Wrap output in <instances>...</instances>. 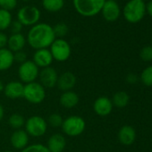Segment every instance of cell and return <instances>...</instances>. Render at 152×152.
<instances>
[{
  "label": "cell",
  "mask_w": 152,
  "mask_h": 152,
  "mask_svg": "<svg viewBox=\"0 0 152 152\" xmlns=\"http://www.w3.org/2000/svg\"><path fill=\"white\" fill-rule=\"evenodd\" d=\"M53 27L46 23H38L31 27L28 31L26 41L33 49L48 48L56 39Z\"/></svg>",
  "instance_id": "1"
},
{
  "label": "cell",
  "mask_w": 152,
  "mask_h": 152,
  "mask_svg": "<svg viewBox=\"0 0 152 152\" xmlns=\"http://www.w3.org/2000/svg\"><path fill=\"white\" fill-rule=\"evenodd\" d=\"M106 0H72V6L80 15L92 17L101 12Z\"/></svg>",
  "instance_id": "2"
},
{
  "label": "cell",
  "mask_w": 152,
  "mask_h": 152,
  "mask_svg": "<svg viewBox=\"0 0 152 152\" xmlns=\"http://www.w3.org/2000/svg\"><path fill=\"white\" fill-rule=\"evenodd\" d=\"M64 134L69 137H77L83 133L86 129L85 120L77 115H72L64 119L61 125Z\"/></svg>",
  "instance_id": "3"
},
{
  "label": "cell",
  "mask_w": 152,
  "mask_h": 152,
  "mask_svg": "<svg viewBox=\"0 0 152 152\" xmlns=\"http://www.w3.org/2000/svg\"><path fill=\"white\" fill-rule=\"evenodd\" d=\"M146 13V5L142 0H130L123 9L124 19L132 23H136L142 20Z\"/></svg>",
  "instance_id": "4"
},
{
  "label": "cell",
  "mask_w": 152,
  "mask_h": 152,
  "mask_svg": "<svg viewBox=\"0 0 152 152\" xmlns=\"http://www.w3.org/2000/svg\"><path fill=\"white\" fill-rule=\"evenodd\" d=\"M46 96V89L39 83L33 82L24 84L23 98L29 103L33 105H39L45 100Z\"/></svg>",
  "instance_id": "5"
},
{
  "label": "cell",
  "mask_w": 152,
  "mask_h": 152,
  "mask_svg": "<svg viewBox=\"0 0 152 152\" xmlns=\"http://www.w3.org/2000/svg\"><path fill=\"white\" fill-rule=\"evenodd\" d=\"M48 123L44 117L40 115H31L25 120L24 128L31 137L39 138L46 134L48 131Z\"/></svg>",
  "instance_id": "6"
},
{
  "label": "cell",
  "mask_w": 152,
  "mask_h": 152,
  "mask_svg": "<svg viewBox=\"0 0 152 152\" xmlns=\"http://www.w3.org/2000/svg\"><path fill=\"white\" fill-rule=\"evenodd\" d=\"M49 50L53 59L61 63L67 61L72 54L71 45L64 39H56L49 47Z\"/></svg>",
  "instance_id": "7"
},
{
  "label": "cell",
  "mask_w": 152,
  "mask_h": 152,
  "mask_svg": "<svg viewBox=\"0 0 152 152\" xmlns=\"http://www.w3.org/2000/svg\"><path fill=\"white\" fill-rule=\"evenodd\" d=\"M39 68L33 63L32 60H27L20 64L18 68V77L23 83H30L36 82L39 78Z\"/></svg>",
  "instance_id": "8"
},
{
  "label": "cell",
  "mask_w": 152,
  "mask_h": 152,
  "mask_svg": "<svg viewBox=\"0 0 152 152\" xmlns=\"http://www.w3.org/2000/svg\"><path fill=\"white\" fill-rule=\"evenodd\" d=\"M40 19V11L33 6H25L19 9L17 13V21L23 26H33L39 23Z\"/></svg>",
  "instance_id": "9"
},
{
  "label": "cell",
  "mask_w": 152,
  "mask_h": 152,
  "mask_svg": "<svg viewBox=\"0 0 152 152\" xmlns=\"http://www.w3.org/2000/svg\"><path fill=\"white\" fill-rule=\"evenodd\" d=\"M39 83L45 89H53L56 87L58 72L54 67L48 66L39 70Z\"/></svg>",
  "instance_id": "10"
},
{
  "label": "cell",
  "mask_w": 152,
  "mask_h": 152,
  "mask_svg": "<svg viewBox=\"0 0 152 152\" xmlns=\"http://www.w3.org/2000/svg\"><path fill=\"white\" fill-rule=\"evenodd\" d=\"M100 13L107 22L112 23L115 22L119 18L121 15V10L119 5L115 0H106Z\"/></svg>",
  "instance_id": "11"
},
{
  "label": "cell",
  "mask_w": 152,
  "mask_h": 152,
  "mask_svg": "<svg viewBox=\"0 0 152 152\" xmlns=\"http://www.w3.org/2000/svg\"><path fill=\"white\" fill-rule=\"evenodd\" d=\"M30 136L25 130H15L10 136V143L12 147L17 150H23L29 145Z\"/></svg>",
  "instance_id": "12"
},
{
  "label": "cell",
  "mask_w": 152,
  "mask_h": 152,
  "mask_svg": "<svg viewBox=\"0 0 152 152\" xmlns=\"http://www.w3.org/2000/svg\"><path fill=\"white\" fill-rule=\"evenodd\" d=\"M32 61L39 68L43 69L51 66L54 59L48 48H42L35 50L32 56Z\"/></svg>",
  "instance_id": "13"
},
{
  "label": "cell",
  "mask_w": 152,
  "mask_h": 152,
  "mask_svg": "<svg viewBox=\"0 0 152 152\" xmlns=\"http://www.w3.org/2000/svg\"><path fill=\"white\" fill-rule=\"evenodd\" d=\"M76 82H77L76 76L72 72L66 71L58 75L56 87L63 92L72 91V89L76 85Z\"/></svg>",
  "instance_id": "14"
},
{
  "label": "cell",
  "mask_w": 152,
  "mask_h": 152,
  "mask_svg": "<svg viewBox=\"0 0 152 152\" xmlns=\"http://www.w3.org/2000/svg\"><path fill=\"white\" fill-rule=\"evenodd\" d=\"M113 103L112 100L105 96L99 97L95 99L93 103V110L99 116H107L113 110Z\"/></svg>",
  "instance_id": "15"
},
{
  "label": "cell",
  "mask_w": 152,
  "mask_h": 152,
  "mask_svg": "<svg viewBox=\"0 0 152 152\" xmlns=\"http://www.w3.org/2000/svg\"><path fill=\"white\" fill-rule=\"evenodd\" d=\"M24 84L20 81H12L5 85L4 94L10 99H18L23 96Z\"/></svg>",
  "instance_id": "16"
},
{
  "label": "cell",
  "mask_w": 152,
  "mask_h": 152,
  "mask_svg": "<svg viewBox=\"0 0 152 152\" xmlns=\"http://www.w3.org/2000/svg\"><path fill=\"white\" fill-rule=\"evenodd\" d=\"M46 146L50 152H64L66 147V139L62 133H54L48 139Z\"/></svg>",
  "instance_id": "17"
},
{
  "label": "cell",
  "mask_w": 152,
  "mask_h": 152,
  "mask_svg": "<svg viewBox=\"0 0 152 152\" xmlns=\"http://www.w3.org/2000/svg\"><path fill=\"white\" fill-rule=\"evenodd\" d=\"M118 140L124 146L132 145L136 140V132L132 126L124 125L118 132Z\"/></svg>",
  "instance_id": "18"
},
{
  "label": "cell",
  "mask_w": 152,
  "mask_h": 152,
  "mask_svg": "<svg viewBox=\"0 0 152 152\" xmlns=\"http://www.w3.org/2000/svg\"><path fill=\"white\" fill-rule=\"evenodd\" d=\"M79 101H80V98L78 94L73 91L63 92L59 99L60 105L66 109H71L75 107L78 105Z\"/></svg>",
  "instance_id": "19"
},
{
  "label": "cell",
  "mask_w": 152,
  "mask_h": 152,
  "mask_svg": "<svg viewBox=\"0 0 152 152\" xmlns=\"http://www.w3.org/2000/svg\"><path fill=\"white\" fill-rule=\"evenodd\" d=\"M26 38L23 33H15L12 34L10 37H8L7 40V48L11 50L13 53L23 50L25 45H26Z\"/></svg>",
  "instance_id": "20"
},
{
  "label": "cell",
  "mask_w": 152,
  "mask_h": 152,
  "mask_svg": "<svg viewBox=\"0 0 152 152\" xmlns=\"http://www.w3.org/2000/svg\"><path fill=\"white\" fill-rule=\"evenodd\" d=\"M15 63L14 53L7 48L0 49V72L7 71Z\"/></svg>",
  "instance_id": "21"
},
{
  "label": "cell",
  "mask_w": 152,
  "mask_h": 152,
  "mask_svg": "<svg viewBox=\"0 0 152 152\" xmlns=\"http://www.w3.org/2000/svg\"><path fill=\"white\" fill-rule=\"evenodd\" d=\"M44 9L49 13H57L64 6V0H41Z\"/></svg>",
  "instance_id": "22"
},
{
  "label": "cell",
  "mask_w": 152,
  "mask_h": 152,
  "mask_svg": "<svg viewBox=\"0 0 152 152\" xmlns=\"http://www.w3.org/2000/svg\"><path fill=\"white\" fill-rule=\"evenodd\" d=\"M111 100L113 106H115L118 108H124L129 104L130 97L125 91H117L116 93H115Z\"/></svg>",
  "instance_id": "23"
},
{
  "label": "cell",
  "mask_w": 152,
  "mask_h": 152,
  "mask_svg": "<svg viewBox=\"0 0 152 152\" xmlns=\"http://www.w3.org/2000/svg\"><path fill=\"white\" fill-rule=\"evenodd\" d=\"M13 22V16L11 12L0 8V31H4L10 28Z\"/></svg>",
  "instance_id": "24"
},
{
  "label": "cell",
  "mask_w": 152,
  "mask_h": 152,
  "mask_svg": "<svg viewBox=\"0 0 152 152\" xmlns=\"http://www.w3.org/2000/svg\"><path fill=\"white\" fill-rule=\"evenodd\" d=\"M8 124L14 130L23 129V127L25 124V119L21 114L15 113L10 115L8 119Z\"/></svg>",
  "instance_id": "25"
},
{
  "label": "cell",
  "mask_w": 152,
  "mask_h": 152,
  "mask_svg": "<svg viewBox=\"0 0 152 152\" xmlns=\"http://www.w3.org/2000/svg\"><path fill=\"white\" fill-rule=\"evenodd\" d=\"M140 80L142 83L147 87L152 86V65L146 67L141 74H140Z\"/></svg>",
  "instance_id": "26"
},
{
  "label": "cell",
  "mask_w": 152,
  "mask_h": 152,
  "mask_svg": "<svg viewBox=\"0 0 152 152\" xmlns=\"http://www.w3.org/2000/svg\"><path fill=\"white\" fill-rule=\"evenodd\" d=\"M53 30H54V33L56 39H64V37H65L69 31L68 26L64 23H56L53 27Z\"/></svg>",
  "instance_id": "27"
},
{
  "label": "cell",
  "mask_w": 152,
  "mask_h": 152,
  "mask_svg": "<svg viewBox=\"0 0 152 152\" xmlns=\"http://www.w3.org/2000/svg\"><path fill=\"white\" fill-rule=\"evenodd\" d=\"M63 117L60 114H57V113H54V114H51L48 118V124L50 125L51 127H54V128H58V127H61L62 124H63Z\"/></svg>",
  "instance_id": "28"
},
{
  "label": "cell",
  "mask_w": 152,
  "mask_h": 152,
  "mask_svg": "<svg viewBox=\"0 0 152 152\" xmlns=\"http://www.w3.org/2000/svg\"><path fill=\"white\" fill-rule=\"evenodd\" d=\"M21 152H50L46 145L41 143H34L28 145Z\"/></svg>",
  "instance_id": "29"
},
{
  "label": "cell",
  "mask_w": 152,
  "mask_h": 152,
  "mask_svg": "<svg viewBox=\"0 0 152 152\" xmlns=\"http://www.w3.org/2000/svg\"><path fill=\"white\" fill-rule=\"evenodd\" d=\"M140 56L141 60L145 62L152 61V46H146L142 48L140 52Z\"/></svg>",
  "instance_id": "30"
},
{
  "label": "cell",
  "mask_w": 152,
  "mask_h": 152,
  "mask_svg": "<svg viewBox=\"0 0 152 152\" xmlns=\"http://www.w3.org/2000/svg\"><path fill=\"white\" fill-rule=\"evenodd\" d=\"M17 6V0H0V8L7 10V11H12L14 10Z\"/></svg>",
  "instance_id": "31"
},
{
  "label": "cell",
  "mask_w": 152,
  "mask_h": 152,
  "mask_svg": "<svg viewBox=\"0 0 152 152\" xmlns=\"http://www.w3.org/2000/svg\"><path fill=\"white\" fill-rule=\"evenodd\" d=\"M14 57H15V62H17L19 64H23L28 60L27 59V54L23 50L14 53Z\"/></svg>",
  "instance_id": "32"
},
{
  "label": "cell",
  "mask_w": 152,
  "mask_h": 152,
  "mask_svg": "<svg viewBox=\"0 0 152 152\" xmlns=\"http://www.w3.org/2000/svg\"><path fill=\"white\" fill-rule=\"evenodd\" d=\"M23 24L19 22V21H13L11 25H10V29L12 31V34H15V33H22L23 31Z\"/></svg>",
  "instance_id": "33"
},
{
  "label": "cell",
  "mask_w": 152,
  "mask_h": 152,
  "mask_svg": "<svg viewBox=\"0 0 152 152\" xmlns=\"http://www.w3.org/2000/svg\"><path fill=\"white\" fill-rule=\"evenodd\" d=\"M7 40H8L7 35L3 31H0V49L4 48L7 46Z\"/></svg>",
  "instance_id": "34"
},
{
  "label": "cell",
  "mask_w": 152,
  "mask_h": 152,
  "mask_svg": "<svg viewBox=\"0 0 152 152\" xmlns=\"http://www.w3.org/2000/svg\"><path fill=\"white\" fill-rule=\"evenodd\" d=\"M126 82L128 83H131V84L136 83L138 82L137 75L134 74V73H129V74H127V76H126Z\"/></svg>",
  "instance_id": "35"
},
{
  "label": "cell",
  "mask_w": 152,
  "mask_h": 152,
  "mask_svg": "<svg viewBox=\"0 0 152 152\" xmlns=\"http://www.w3.org/2000/svg\"><path fill=\"white\" fill-rule=\"evenodd\" d=\"M146 11L152 17V0H150V1L148 3V5L146 6Z\"/></svg>",
  "instance_id": "36"
},
{
  "label": "cell",
  "mask_w": 152,
  "mask_h": 152,
  "mask_svg": "<svg viewBox=\"0 0 152 152\" xmlns=\"http://www.w3.org/2000/svg\"><path fill=\"white\" fill-rule=\"evenodd\" d=\"M4 115H5V109H4L3 106L0 104V122L3 120Z\"/></svg>",
  "instance_id": "37"
},
{
  "label": "cell",
  "mask_w": 152,
  "mask_h": 152,
  "mask_svg": "<svg viewBox=\"0 0 152 152\" xmlns=\"http://www.w3.org/2000/svg\"><path fill=\"white\" fill-rule=\"evenodd\" d=\"M4 88H5V85H4L3 82H2L1 80H0V92L4 91Z\"/></svg>",
  "instance_id": "38"
},
{
  "label": "cell",
  "mask_w": 152,
  "mask_h": 152,
  "mask_svg": "<svg viewBox=\"0 0 152 152\" xmlns=\"http://www.w3.org/2000/svg\"><path fill=\"white\" fill-rule=\"evenodd\" d=\"M3 152H14V151H11V150H5V151H3Z\"/></svg>",
  "instance_id": "39"
},
{
  "label": "cell",
  "mask_w": 152,
  "mask_h": 152,
  "mask_svg": "<svg viewBox=\"0 0 152 152\" xmlns=\"http://www.w3.org/2000/svg\"><path fill=\"white\" fill-rule=\"evenodd\" d=\"M22 1H23V2H28V1H31V0H22Z\"/></svg>",
  "instance_id": "40"
},
{
  "label": "cell",
  "mask_w": 152,
  "mask_h": 152,
  "mask_svg": "<svg viewBox=\"0 0 152 152\" xmlns=\"http://www.w3.org/2000/svg\"><path fill=\"white\" fill-rule=\"evenodd\" d=\"M142 1H145V0H142Z\"/></svg>",
  "instance_id": "41"
},
{
  "label": "cell",
  "mask_w": 152,
  "mask_h": 152,
  "mask_svg": "<svg viewBox=\"0 0 152 152\" xmlns=\"http://www.w3.org/2000/svg\"><path fill=\"white\" fill-rule=\"evenodd\" d=\"M151 42H152V39H151Z\"/></svg>",
  "instance_id": "42"
}]
</instances>
